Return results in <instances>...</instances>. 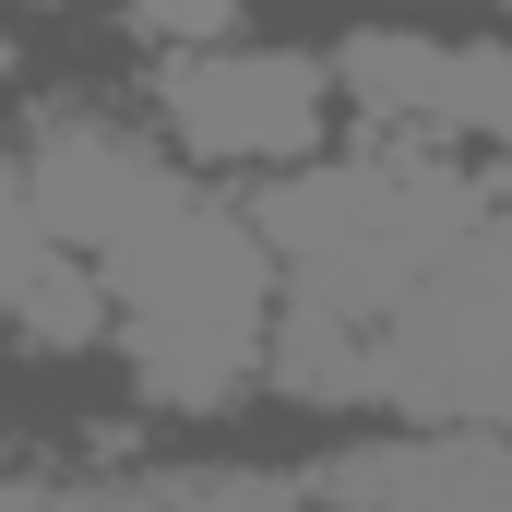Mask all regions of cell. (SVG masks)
<instances>
[{
    "label": "cell",
    "mask_w": 512,
    "mask_h": 512,
    "mask_svg": "<svg viewBox=\"0 0 512 512\" xmlns=\"http://www.w3.org/2000/svg\"><path fill=\"white\" fill-rule=\"evenodd\" d=\"M120 286V358L143 405H227L274 346V239L251 215L179 203L167 227H143L131 251H108Z\"/></svg>",
    "instance_id": "1"
},
{
    "label": "cell",
    "mask_w": 512,
    "mask_h": 512,
    "mask_svg": "<svg viewBox=\"0 0 512 512\" xmlns=\"http://www.w3.org/2000/svg\"><path fill=\"white\" fill-rule=\"evenodd\" d=\"M155 120L203 167H310L334 120V60L298 48H179L155 72Z\"/></svg>",
    "instance_id": "2"
},
{
    "label": "cell",
    "mask_w": 512,
    "mask_h": 512,
    "mask_svg": "<svg viewBox=\"0 0 512 512\" xmlns=\"http://www.w3.org/2000/svg\"><path fill=\"white\" fill-rule=\"evenodd\" d=\"M191 191H179V167L143 143V131H108V120H48L24 131V155H12V227H48V239H72V251H131L143 227H167Z\"/></svg>",
    "instance_id": "3"
},
{
    "label": "cell",
    "mask_w": 512,
    "mask_h": 512,
    "mask_svg": "<svg viewBox=\"0 0 512 512\" xmlns=\"http://www.w3.org/2000/svg\"><path fill=\"white\" fill-rule=\"evenodd\" d=\"M322 512H512V429H405L310 465Z\"/></svg>",
    "instance_id": "4"
},
{
    "label": "cell",
    "mask_w": 512,
    "mask_h": 512,
    "mask_svg": "<svg viewBox=\"0 0 512 512\" xmlns=\"http://www.w3.org/2000/svg\"><path fill=\"white\" fill-rule=\"evenodd\" d=\"M12 512H322V501L286 477H251V465H203V477L143 465V477H24Z\"/></svg>",
    "instance_id": "5"
},
{
    "label": "cell",
    "mask_w": 512,
    "mask_h": 512,
    "mask_svg": "<svg viewBox=\"0 0 512 512\" xmlns=\"http://www.w3.org/2000/svg\"><path fill=\"white\" fill-rule=\"evenodd\" d=\"M12 334H24L36 358H72V346L120 334V286H108V262L72 251V239H48V227H12Z\"/></svg>",
    "instance_id": "6"
},
{
    "label": "cell",
    "mask_w": 512,
    "mask_h": 512,
    "mask_svg": "<svg viewBox=\"0 0 512 512\" xmlns=\"http://www.w3.org/2000/svg\"><path fill=\"white\" fill-rule=\"evenodd\" d=\"M334 84H346V108L393 143H417V131H453V48L441 36H346L334 48Z\"/></svg>",
    "instance_id": "7"
},
{
    "label": "cell",
    "mask_w": 512,
    "mask_h": 512,
    "mask_svg": "<svg viewBox=\"0 0 512 512\" xmlns=\"http://www.w3.org/2000/svg\"><path fill=\"white\" fill-rule=\"evenodd\" d=\"M453 131L512 155V48H453Z\"/></svg>",
    "instance_id": "8"
},
{
    "label": "cell",
    "mask_w": 512,
    "mask_h": 512,
    "mask_svg": "<svg viewBox=\"0 0 512 512\" xmlns=\"http://www.w3.org/2000/svg\"><path fill=\"white\" fill-rule=\"evenodd\" d=\"M143 36H167V48H215L227 24H239V0H120Z\"/></svg>",
    "instance_id": "9"
},
{
    "label": "cell",
    "mask_w": 512,
    "mask_h": 512,
    "mask_svg": "<svg viewBox=\"0 0 512 512\" xmlns=\"http://www.w3.org/2000/svg\"><path fill=\"white\" fill-rule=\"evenodd\" d=\"M36 12H48V0H36Z\"/></svg>",
    "instance_id": "10"
}]
</instances>
